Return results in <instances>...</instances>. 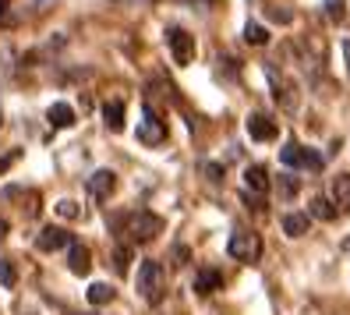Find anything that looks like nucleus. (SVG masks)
<instances>
[{
    "instance_id": "nucleus-1",
    "label": "nucleus",
    "mask_w": 350,
    "mask_h": 315,
    "mask_svg": "<svg viewBox=\"0 0 350 315\" xmlns=\"http://www.w3.org/2000/svg\"><path fill=\"white\" fill-rule=\"evenodd\" d=\"M117 230L128 238V244H146L156 234H163V216L149 213V209H131L117 220Z\"/></svg>"
},
{
    "instance_id": "nucleus-2",
    "label": "nucleus",
    "mask_w": 350,
    "mask_h": 315,
    "mask_svg": "<svg viewBox=\"0 0 350 315\" xmlns=\"http://www.w3.org/2000/svg\"><path fill=\"white\" fill-rule=\"evenodd\" d=\"M163 290H167V273H163V266L156 259H146L138 266V294L146 301L159 305L163 301Z\"/></svg>"
},
{
    "instance_id": "nucleus-3",
    "label": "nucleus",
    "mask_w": 350,
    "mask_h": 315,
    "mask_svg": "<svg viewBox=\"0 0 350 315\" xmlns=\"http://www.w3.org/2000/svg\"><path fill=\"white\" fill-rule=\"evenodd\" d=\"M226 251H230L237 262H258L262 259V238L255 230H234L230 241H226Z\"/></svg>"
},
{
    "instance_id": "nucleus-4",
    "label": "nucleus",
    "mask_w": 350,
    "mask_h": 315,
    "mask_svg": "<svg viewBox=\"0 0 350 315\" xmlns=\"http://www.w3.org/2000/svg\"><path fill=\"white\" fill-rule=\"evenodd\" d=\"M138 142L146 145H159L167 142V124L159 121V114L152 107H146V114H142V124H138Z\"/></svg>"
},
{
    "instance_id": "nucleus-5",
    "label": "nucleus",
    "mask_w": 350,
    "mask_h": 315,
    "mask_svg": "<svg viewBox=\"0 0 350 315\" xmlns=\"http://www.w3.org/2000/svg\"><path fill=\"white\" fill-rule=\"evenodd\" d=\"M167 43H170V53L177 64H191L195 60V36L184 32V29H170L167 32Z\"/></svg>"
},
{
    "instance_id": "nucleus-6",
    "label": "nucleus",
    "mask_w": 350,
    "mask_h": 315,
    "mask_svg": "<svg viewBox=\"0 0 350 315\" xmlns=\"http://www.w3.org/2000/svg\"><path fill=\"white\" fill-rule=\"evenodd\" d=\"M68 244H71V238H68V230H60V227H43V230H39V238H36L39 251H60Z\"/></svg>"
},
{
    "instance_id": "nucleus-7",
    "label": "nucleus",
    "mask_w": 350,
    "mask_h": 315,
    "mask_svg": "<svg viewBox=\"0 0 350 315\" xmlns=\"http://www.w3.org/2000/svg\"><path fill=\"white\" fill-rule=\"evenodd\" d=\"M113 188H117V174H113V171H96V174L89 177V195H92V199H110Z\"/></svg>"
},
{
    "instance_id": "nucleus-8",
    "label": "nucleus",
    "mask_w": 350,
    "mask_h": 315,
    "mask_svg": "<svg viewBox=\"0 0 350 315\" xmlns=\"http://www.w3.org/2000/svg\"><path fill=\"white\" fill-rule=\"evenodd\" d=\"M68 266H71V273H75V277H85V273H89V266H92L89 248H85V244H78V241H71V244H68Z\"/></svg>"
},
{
    "instance_id": "nucleus-9",
    "label": "nucleus",
    "mask_w": 350,
    "mask_h": 315,
    "mask_svg": "<svg viewBox=\"0 0 350 315\" xmlns=\"http://www.w3.org/2000/svg\"><path fill=\"white\" fill-rule=\"evenodd\" d=\"M265 75H269V81H273V96H276V103H280V107L283 110H294V96H291V86H286V81H283V75L269 64V68H265Z\"/></svg>"
},
{
    "instance_id": "nucleus-10",
    "label": "nucleus",
    "mask_w": 350,
    "mask_h": 315,
    "mask_svg": "<svg viewBox=\"0 0 350 315\" xmlns=\"http://www.w3.org/2000/svg\"><path fill=\"white\" fill-rule=\"evenodd\" d=\"M248 135H252L255 142H273V138H276V124L265 117V114H252V117H248Z\"/></svg>"
},
{
    "instance_id": "nucleus-11",
    "label": "nucleus",
    "mask_w": 350,
    "mask_h": 315,
    "mask_svg": "<svg viewBox=\"0 0 350 315\" xmlns=\"http://www.w3.org/2000/svg\"><path fill=\"white\" fill-rule=\"evenodd\" d=\"M223 287V273L219 269H198V277H195V290L198 294H213Z\"/></svg>"
},
{
    "instance_id": "nucleus-12",
    "label": "nucleus",
    "mask_w": 350,
    "mask_h": 315,
    "mask_svg": "<svg viewBox=\"0 0 350 315\" xmlns=\"http://www.w3.org/2000/svg\"><path fill=\"white\" fill-rule=\"evenodd\" d=\"M244 184H248V192H265V188L273 184V177H269V171H265V166H248V171H244Z\"/></svg>"
},
{
    "instance_id": "nucleus-13",
    "label": "nucleus",
    "mask_w": 350,
    "mask_h": 315,
    "mask_svg": "<svg viewBox=\"0 0 350 315\" xmlns=\"http://www.w3.org/2000/svg\"><path fill=\"white\" fill-rule=\"evenodd\" d=\"M308 223H312V216H308V213H286V216H283L286 238H304V234H308Z\"/></svg>"
},
{
    "instance_id": "nucleus-14",
    "label": "nucleus",
    "mask_w": 350,
    "mask_h": 315,
    "mask_svg": "<svg viewBox=\"0 0 350 315\" xmlns=\"http://www.w3.org/2000/svg\"><path fill=\"white\" fill-rule=\"evenodd\" d=\"M103 121H107L110 131H120V128H124V103H120V99H110L107 107H103Z\"/></svg>"
},
{
    "instance_id": "nucleus-15",
    "label": "nucleus",
    "mask_w": 350,
    "mask_h": 315,
    "mask_svg": "<svg viewBox=\"0 0 350 315\" xmlns=\"http://www.w3.org/2000/svg\"><path fill=\"white\" fill-rule=\"evenodd\" d=\"M46 121L53 124V128H71V124H75V110L68 107V103H53V107L46 110Z\"/></svg>"
},
{
    "instance_id": "nucleus-16",
    "label": "nucleus",
    "mask_w": 350,
    "mask_h": 315,
    "mask_svg": "<svg viewBox=\"0 0 350 315\" xmlns=\"http://www.w3.org/2000/svg\"><path fill=\"white\" fill-rule=\"evenodd\" d=\"M336 213H340V209L329 202L325 195H315V199H312V213H308V216H315V220H325V223H329V220H336Z\"/></svg>"
},
{
    "instance_id": "nucleus-17",
    "label": "nucleus",
    "mask_w": 350,
    "mask_h": 315,
    "mask_svg": "<svg viewBox=\"0 0 350 315\" xmlns=\"http://www.w3.org/2000/svg\"><path fill=\"white\" fill-rule=\"evenodd\" d=\"M333 192H336V205L343 209V213H350V174L333 177Z\"/></svg>"
},
{
    "instance_id": "nucleus-18",
    "label": "nucleus",
    "mask_w": 350,
    "mask_h": 315,
    "mask_svg": "<svg viewBox=\"0 0 350 315\" xmlns=\"http://www.w3.org/2000/svg\"><path fill=\"white\" fill-rule=\"evenodd\" d=\"M85 298H89V305H110V301L117 298V290H113L110 284H92V287L85 290Z\"/></svg>"
},
{
    "instance_id": "nucleus-19",
    "label": "nucleus",
    "mask_w": 350,
    "mask_h": 315,
    "mask_svg": "<svg viewBox=\"0 0 350 315\" xmlns=\"http://www.w3.org/2000/svg\"><path fill=\"white\" fill-rule=\"evenodd\" d=\"M280 160H283V166H304V145L301 142H286L280 149Z\"/></svg>"
},
{
    "instance_id": "nucleus-20",
    "label": "nucleus",
    "mask_w": 350,
    "mask_h": 315,
    "mask_svg": "<svg viewBox=\"0 0 350 315\" xmlns=\"http://www.w3.org/2000/svg\"><path fill=\"white\" fill-rule=\"evenodd\" d=\"M244 39H248L252 47H262V43H269V32H265L258 22H248L244 25Z\"/></svg>"
},
{
    "instance_id": "nucleus-21",
    "label": "nucleus",
    "mask_w": 350,
    "mask_h": 315,
    "mask_svg": "<svg viewBox=\"0 0 350 315\" xmlns=\"http://www.w3.org/2000/svg\"><path fill=\"white\" fill-rule=\"evenodd\" d=\"M14 284H18V269H14V262H11V259H0V287L11 290Z\"/></svg>"
},
{
    "instance_id": "nucleus-22",
    "label": "nucleus",
    "mask_w": 350,
    "mask_h": 315,
    "mask_svg": "<svg viewBox=\"0 0 350 315\" xmlns=\"http://www.w3.org/2000/svg\"><path fill=\"white\" fill-rule=\"evenodd\" d=\"M276 184H280V199H294V195H297V188H301V181L291 177V174H283Z\"/></svg>"
},
{
    "instance_id": "nucleus-23",
    "label": "nucleus",
    "mask_w": 350,
    "mask_h": 315,
    "mask_svg": "<svg viewBox=\"0 0 350 315\" xmlns=\"http://www.w3.org/2000/svg\"><path fill=\"white\" fill-rule=\"evenodd\" d=\"M113 266H117V273H124V269L131 266V244H117V251H113Z\"/></svg>"
},
{
    "instance_id": "nucleus-24",
    "label": "nucleus",
    "mask_w": 350,
    "mask_h": 315,
    "mask_svg": "<svg viewBox=\"0 0 350 315\" xmlns=\"http://www.w3.org/2000/svg\"><path fill=\"white\" fill-rule=\"evenodd\" d=\"M325 14L333 18V22H343V14H347V0H325Z\"/></svg>"
},
{
    "instance_id": "nucleus-25",
    "label": "nucleus",
    "mask_w": 350,
    "mask_h": 315,
    "mask_svg": "<svg viewBox=\"0 0 350 315\" xmlns=\"http://www.w3.org/2000/svg\"><path fill=\"white\" fill-rule=\"evenodd\" d=\"M57 213L64 216V220H78L81 209H78V202H71V199H60V202H57Z\"/></svg>"
},
{
    "instance_id": "nucleus-26",
    "label": "nucleus",
    "mask_w": 350,
    "mask_h": 315,
    "mask_svg": "<svg viewBox=\"0 0 350 315\" xmlns=\"http://www.w3.org/2000/svg\"><path fill=\"white\" fill-rule=\"evenodd\" d=\"M322 153L319 149H304V166H308V171H322Z\"/></svg>"
},
{
    "instance_id": "nucleus-27",
    "label": "nucleus",
    "mask_w": 350,
    "mask_h": 315,
    "mask_svg": "<svg viewBox=\"0 0 350 315\" xmlns=\"http://www.w3.org/2000/svg\"><path fill=\"white\" fill-rule=\"evenodd\" d=\"M18 156H22L18 149H14V153H8V156H0V174H4V171H8V166H11V163H14Z\"/></svg>"
},
{
    "instance_id": "nucleus-28",
    "label": "nucleus",
    "mask_w": 350,
    "mask_h": 315,
    "mask_svg": "<svg viewBox=\"0 0 350 315\" xmlns=\"http://www.w3.org/2000/svg\"><path fill=\"white\" fill-rule=\"evenodd\" d=\"M205 174H209L213 181H223V166L219 163H209V166H205Z\"/></svg>"
},
{
    "instance_id": "nucleus-29",
    "label": "nucleus",
    "mask_w": 350,
    "mask_h": 315,
    "mask_svg": "<svg viewBox=\"0 0 350 315\" xmlns=\"http://www.w3.org/2000/svg\"><path fill=\"white\" fill-rule=\"evenodd\" d=\"M343 60H347V71H350V39L343 43Z\"/></svg>"
},
{
    "instance_id": "nucleus-30",
    "label": "nucleus",
    "mask_w": 350,
    "mask_h": 315,
    "mask_svg": "<svg viewBox=\"0 0 350 315\" xmlns=\"http://www.w3.org/2000/svg\"><path fill=\"white\" fill-rule=\"evenodd\" d=\"M8 234V220H0V238H4Z\"/></svg>"
},
{
    "instance_id": "nucleus-31",
    "label": "nucleus",
    "mask_w": 350,
    "mask_h": 315,
    "mask_svg": "<svg viewBox=\"0 0 350 315\" xmlns=\"http://www.w3.org/2000/svg\"><path fill=\"white\" fill-rule=\"evenodd\" d=\"M4 11H8V0H0V18H4Z\"/></svg>"
},
{
    "instance_id": "nucleus-32",
    "label": "nucleus",
    "mask_w": 350,
    "mask_h": 315,
    "mask_svg": "<svg viewBox=\"0 0 350 315\" xmlns=\"http://www.w3.org/2000/svg\"><path fill=\"white\" fill-rule=\"evenodd\" d=\"M343 248H347V251H350V238H343Z\"/></svg>"
},
{
    "instance_id": "nucleus-33",
    "label": "nucleus",
    "mask_w": 350,
    "mask_h": 315,
    "mask_svg": "<svg viewBox=\"0 0 350 315\" xmlns=\"http://www.w3.org/2000/svg\"><path fill=\"white\" fill-rule=\"evenodd\" d=\"M68 315H85V312H68Z\"/></svg>"
},
{
    "instance_id": "nucleus-34",
    "label": "nucleus",
    "mask_w": 350,
    "mask_h": 315,
    "mask_svg": "<svg viewBox=\"0 0 350 315\" xmlns=\"http://www.w3.org/2000/svg\"><path fill=\"white\" fill-rule=\"evenodd\" d=\"M0 121H4V117H0Z\"/></svg>"
}]
</instances>
